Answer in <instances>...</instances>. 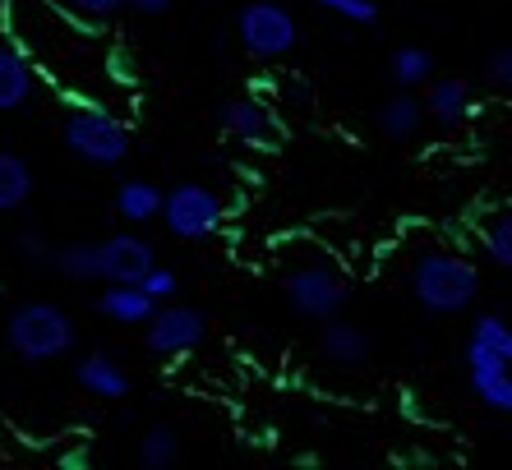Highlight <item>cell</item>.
Instances as JSON below:
<instances>
[{"label":"cell","instance_id":"1","mask_svg":"<svg viewBox=\"0 0 512 470\" xmlns=\"http://www.w3.org/2000/svg\"><path fill=\"white\" fill-rule=\"evenodd\" d=\"M411 291L429 314H466L480 300V268L453 249H429L411 263Z\"/></svg>","mask_w":512,"mask_h":470},{"label":"cell","instance_id":"2","mask_svg":"<svg viewBox=\"0 0 512 470\" xmlns=\"http://www.w3.org/2000/svg\"><path fill=\"white\" fill-rule=\"evenodd\" d=\"M5 341H10V351L19 360L47 365V360H60V355H70L79 346V328L51 300H24V305H14L10 318H5Z\"/></svg>","mask_w":512,"mask_h":470},{"label":"cell","instance_id":"3","mask_svg":"<svg viewBox=\"0 0 512 470\" xmlns=\"http://www.w3.org/2000/svg\"><path fill=\"white\" fill-rule=\"evenodd\" d=\"M60 139L79 162L88 166H120L130 153V125L120 116H111L107 106L97 102H70L65 106V120H60Z\"/></svg>","mask_w":512,"mask_h":470},{"label":"cell","instance_id":"4","mask_svg":"<svg viewBox=\"0 0 512 470\" xmlns=\"http://www.w3.org/2000/svg\"><path fill=\"white\" fill-rule=\"evenodd\" d=\"M282 295L300 318L323 323V318L342 314L346 295H351V282H346L342 268H337L328 254H310V259L291 263V268L282 272Z\"/></svg>","mask_w":512,"mask_h":470},{"label":"cell","instance_id":"5","mask_svg":"<svg viewBox=\"0 0 512 470\" xmlns=\"http://www.w3.org/2000/svg\"><path fill=\"white\" fill-rule=\"evenodd\" d=\"M296 14L282 0H245L236 10V42L250 60H277L296 47Z\"/></svg>","mask_w":512,"mask_h":470},{"label":"cell","instance_id":"6","mask_svg":"<svg viewBox=\"0 0 512 470\" xmlns=\"http://www.w3.org/2000/svg\"><path fill=\"white\" fill-rule=\"evenodd\" d=\"M157 217H162V226H167L176 240H213V235L222 231L227 208H222V199H217L208 185H199V180H180V185L162 189V208H157Z\"/></svg>","mask_w":512,"mask_h":470},{"label":"cell","instance_id":"7","mask_svg":"<svg viewBox=\"0 0 512 470\" xmlns=\"http://www.w3.org/2000/svg\"><path fill=\"white\" fill-rule=\"evenodd\" d=\"M203 337H208V314L199 305H167L162 300L143 323V346L157 360H180V355L199 351Z\"/></svg>","mask_w":512,"mask_h":470},{"label":"cell","instance_id":"8","mask_svg":"<svg viewBox=\"0 0 512 470\" xmlns=\"http://www.w3.org/2000/svg\"><path fill=\"white\" fill-rule=\"evenodd\" d=\"M217 125H222L227 139L245 143V148H259V153H268V148L282 143L273 111L263 102H254V97H227V102L217 106Z\"/></svg>","mask_w":512,"mask_h":470},{"label":"cell","instance_id":"9","mask_svg":"<svg viewBox=\"0 0 512 470\" xmlns=\"http://www.w3.org/2000/svg\"><path fill=\"white\" fill-rule=\"evenodd\" d=\"M153 263L157 254L143 235H107L97 245V282H143Z\"/></svg>","mask_w":512,"mask_h":470},{"label":"cell","instance_id":"10","mask_svg":"<svg viewBox=\"0 0 512 470\" xmlns=\"http://www.w3.org/2000/svg\"><path fill=\"white\" fill-rule=\"evenodd\" d=\"M466 369L476 365H512V328L503 305L494 314H476L471 332H466Z\"/></svg>","mask_w":512,"mask_h":470},{"label":"cell","instance_id":"11","mask_svg":"<svg viewBox=\"0 0 512 470\" xmlns=\"http://www.w3.org/2000/svg\"><path fill=\"white\" fill-rule=\"evenodd\" d=\"M319 346H323V355H328L333 365H342V369H360L374 355L370 328H360V323H351V318H337V314L323 318Z\"/></svg>","mask_w":512,"mask_h":470},{"label":"cell","instance_id":"12","mask_svg":"<svg viewBox=\"0 0 512 470\" xmlns=\"http://www.w3.org/2000/svg\"><path fill=\"white\" fill-rule=\"evenodd\" d=\"M74 383L88 392V397H102V401H120L130 397V374L111 360L107 351H88L74 360Z\"/></svg>","mask_w":512,"mask_h":470},{"label":"cell","instance_id":"13","mask_svg":"<svg viewBox=\"0 0 512 470\" xmlns=\"http://www.w3.org/2000/svg\"><path fill=\"white\" fill-rule=\"evenodd\" d=\"M153 309L157 300L139 282H107V291L97 295V314L111 318V323H125V328H143Z\"/></svg>","mask_w":512,"mask_h":470},{"label":"cell","instance_id":"14","mask_svg":"<svg viewBox=\"0 0 512 470\" xmlns=\"http://www.w3.org/2000/svg\"><path fill=\"white\" fill-rule=\"evenodd\" d=\"M33 93H37V70L28 65V56L14 47H0V116L28 106Z\"/></svg>","mask_w":512,"mask_h":470},{"label":"cell","instance_id":"15","mask_svg":"<svg viewBox=\"0 0 512 470\" xmlns=\"http://www.w3.org/2000/svg\"><path fill=\"white\" fill-rule=\"evenodd\" d=\"M425 116L439 120V125H462L471 116V83L462 79H434L425 93Z\"/></svg>","mask_w":512,"mask_h":470},{"label":"cell","instance_id":"16","mask_svg":"<svg viewBox=\"0 0 512 470\" xmlns=\"http://www.w3.org/2000/svg\"><path fill=\"white\" fill-rule=\"evenodd\" d=\"M420 125H425V106H420L411 93H397V97H388V102L379 106L383 139L406 143V139H416V134H420Z\"/></svg>","mask_w":512,"mask_h":470},{"label":"cell","instance_id":"17","mask_svg":"<svg viewBox=\"0 0 512 470\" xmlns=\"http://www.w3.org/2000/svg\"><path fill=\"white\" fill-rule=\"evenodd\" d=\"M471 374V392L485 411L508 415L512 411V365H476L466 369Z\"/></svg>","mask_w":512,"mask_h":470},{"label":"cell","instance_id":"18","mask_svg":"<svg viewBox=\"0 0 512 470\" xmlns=\"http://www.w3.org/2000/svg\"><path fill=\"white\" fill-rule=\"evenodd\" d=\"M157 208H162V189H157L153 180L134 176L116 189V212L125 217V222L148 226V222H157Z\"/></svg>","mask_w":512,"mask_h":470},{"label":"cell","instance_id":"19","mask_svg":"<svg viewBox=\"0 0 512 470\" xmlns=\"http://www.w3.org/2000/svg\"><path fill=\"white\" fill-rule=\"evenodd\" d=\"M33 199V166L28 157L0 148V212H14Z\"/></svg>","mask_w":512,"mask_h":470},{"label":"cell","instance_id":"20","mask_svg":"<svg viewBox=\"0 0 512 470\" xmlns=\"http://www.w3.org/2000/svg\"><path fill=\"white\" fill-rule=\"evenodd\" d=\"M180 461V434L171 424H153L139 438V466L143 470H171Z\"/></svg>","mask_w":512,"mask_h":470},{"label":"cell","instance_id":"21","mask_svg":"<svg viewBox=\"0 0 512 470\" xmlns=\"http://www.w3.org/2000/svg\"><path fill=\"white\" fill-rule=\"evenodd\" d=\"M388 79L397 88H420V83L434 79V56L425 47H397L388 56Z\"/></svg>","mask_w":512,"mask_h":470},{"label":"cell","instance_id":"22","mask_svg":"<svg viewBox=\"0 0 512 470\" xmlns=\"http://www.w3.org/2000/svg\"><path fill=\"white\" fill-rule=\"evenodd\" d=\"M51 268L70 282H97V245H84V240H70V245L51 249Z\"/></svg>","mask_w":512,"mask_h":470},{"label":"cell","instance_id":"23","mask_svg":"<svg viewBox=\"0 0 512 470\" xmlns=\"http://www.w3.org/2000/svg\"><path fill=\"white\" fill-rule=\"evenodd\" d=\"M480 249H485L499 268H512V217L508 212H499L494 222L480 226Z\"/></svg>","mask_w":512,"mask_h":470},{"label":"cell","instance_id":"24","mask_svg":"<svg viewBox=\"0 0 512 470\" xmlns=\"http://www.w3.org/2000/svg\"><path fill=\"white\" fill-rule=\"evenodd\" d=\"M323 14H337V19H346V24H360L370 28L379 24V0H314Z\"/></svg>","mask_w":512,"mask_h":470},{"label":"cell","instance_id":"25","mask_svg":"<svg viewBox=\"0 0 512 470\" xmlns=\"http://www.w3.org/2000/svg\"><path fill=\"white\" fill-rule=\"evenodd\" d=\"M14 249H19V254H24V259H33V263H51V235H42V231H33V226H28V231H19L14 235Z\"/></svg>","mask_w":512,"mask_h":470},{"label":"cell","instance_id":"26","mask_svg":"<svg viewBox=\"0 0 512 470\" xmlns=\"http://www.w3.org/2000/svg\"><path fill=\"white\" fill-rule=\"evenodd\" d=\"M143 291H148V295H153V300H157V305H162V300H171V295H176L180 291V282H176V272H171V268H157V263H153V268H148V272H143Z\"/></svg>","mask_w":512,"mask_h":470},{"label":"cell","instance_id":"27","mask_svg":"<svg viewBox=\"0 0 512 470\" xmlns=\"http://www.w3.org/2000/svg\"><path fill=\"white\" fill-rule=\"evenodd\" d=\"M74 14H88V19H111V14L125 10V0H65Z\"/></svg>","mask_w":512,"mask_h":470},{"label":"cell","instance_id":"28","mask_svg":"<svg viewBox=\"0 0 512 470\" xmlns=\"http://www.w3.org/2000/svg\"><path fill=\"white\" fill-rule=\"evenodd\" d=\"M489 79L499 83V88H508L512 83V47H494V56H489Z\"/></svg>","mask_w":512,"mask_h":470},{"label":"cell","instance_id":"29","mask_svg":"<svg viewBox=\"0 0 512 470\" xmlns=\"http://www.w3.org/2000/svg\"><path fill=\"white\" fill-rule=\"evenodd\" d=\"M134 14H143V19H157V14H167L176 0H125Z\"/></svg>","mask_w":512,"mask_h":470}]
</instances>
